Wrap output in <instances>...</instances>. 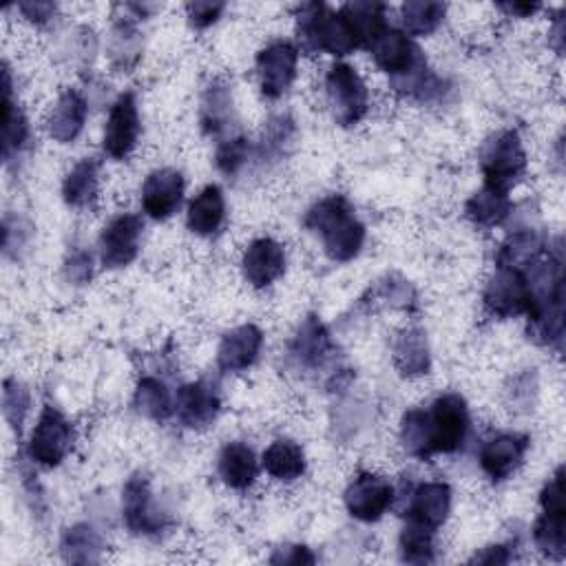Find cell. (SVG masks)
Here are the masks:
<instances>
[{"instance_id": "obj_1", "label": "cell", "mask_w": 566, "mask_h": 566, "mask_svg": "<svg viewBox=\"0 0 566 566\" xmlns=\"http://www.w3.org/2000/svg\"><path fill=\"white\" fill-rule=\"evenodd\" d=\"M306 228L322 235L324 248L333 261L355 259L366 241V226L357 219L355 208L344 195H330L317 202L306 219Z\"/></svg>"}, {"instance_id": "obj_2", "label": "cell", "mask_w": 566, "mask_h": 566, "mask_svg": "<svg viewBox=\"0 0 566 566\" xmlns=\"http://www.w3.org/2000/svg\"><path fill=\"white\" fill-rule=\"evenodd\" d=\"M297 32L306 52H326L330 56H348L359 47L352 30L341 12H330L324 3L300 8Z\"/></svg>"}, {"instance_id": "obj_3", "label": "cell", "mask_w": 566, "mask_h": 566, "mask_svg": "<svg viewBox=\"0 0 566 566\" xmlns=\"http://www.w3.org/2000/svg\"><path fill=\"white\" fill-rule=\"evenodd\" d=\"M480 168L485 186L509 193V188L524 175L526 153L515 131H502L485 142L480 151Z\"/></svg>"}, {"instance_id": "obj_4", "label": "cell", "mask_w": 566, "mask_h": 566, "mask_svg": "<svg viewBox=\"0 0 566 566\" xmlns=\"http://www.w3.org/2000/svg\"><path fill=\"white\" fill-rule=\"evenodd\" d=\"M328 102L333 109V118L341 127L359 124L370 107V94L363 78L350 65H335L326 78Z\"/></svg>"}, {"instance_id": "obj_5", "label": "cell", "mask_w": 566, "mask_h": 566, "mask_svg": "<svg viewBox=\"0 0 566 566\" xmlns=\"http://www.w3.org/2000/svg\"><path fill=\"white\" fill-rule=\"evenodd\" d=\"M434 454L458 451L469 434V407L460 394L438 396L427 410Z\"/></svg>"}, {"instance_id": "obj_6", "label": "cell", "mask_w": 566, "mask_h": 566, "mask_svg": "<svg viewBox=\"0 0 566 566\" xmlns=\"http://www.w3.org/2000/svg\"><path fill=\"white\" fill-rule=\"evenodd\" d=\"M74 447V427L63 412L47 405L30 438V458L43 467H58Z\"/></svg>"}, {"instance_id": "obj_7", "label": "cell", "mask_w": 566, "mask_h": 566, "mask_svg": "<svg viewBox=\"0 0 566 566\" xmlns=\"http://www.w3.org/2000/svg\"><path fill=\"white\" fill-rule=\"evenodd\" d=\"M485 308L489 315L507 319L515 315H526L531 308V286L524 270L509 265H498L496 274L485 289Z\"/></svg>"}, {"instance_id": "obj_8", "label": "cell", "mask_w": 566, "mask_h": 566, "mask_svg": "<svg viewBox=\"0 0 566 566\" xmlns=\"http://www.w3.org/2000/svg\"><path fill=\"white\" fill-rule=\"evenodd\" d=\"M300 50L289 41H276L259 52L257 76L261 94L268 100H276L291 89L297 78Z\"/></svg>"}, {"instance_id": "obj_9", "label": "cell", "mask_w": 566, "mask_h": 566, "mask_svg": "<svg viewBox=\"0 0 566 566\" xmlns=\"http://www.w3.org/2000/svg\"><path fill=\"white\" fill-rule=\"evenodd\" d=\"M394 502L392 485L377 474H359L346 489V507L355 520L377 522Z\"/></svg>"}, {"instance_id": "obj_10", "label": "cell", "mask_w": 566, "mask_h": 566, "mask_svg": "<svg viewBox=\"0 0 566 566\" xmlns=\"http://www.w3.org/2000/svg\"><path fill=\"white\" fill-rule=\"evenodd\" d=\"M142 230H144V224L138 215L127 213L111 219L100 237L102 265L109 270H116L135 261L140 252Z\"/></svg>"}, {"instance_id": "obj_11", "label": "cell", "mask_w": 566, "mask_h": 566, "mask_svg": "<svg viewBox=\"0 0 566 566\" xmlns=\"http://www.w3.org/2000/svg\"><path fill=\"white\" fill-rule=\"evenodd\" d=\"M140 138V113L135 94H122L111 107L107 129H105V151L113 160H127Z\"/></svg>"}, {"instance_id": "obj_12", "label": "cell", "mask_w": 566, "mask_h": 566, "mask_svg": "<svg viewBox=\"0 0 566 566\" xmlns=\"http://www.w3.org/2000/svg\"><path fill=\"white\" fill-rule=\"evenodd\" d=\"M372 58L374 63L392 78L401 80L410 76L414 69L425 65L421 50L412 43V39L399 30H385L372 45Z\"/></svg>"}, {"instance_id": "obj_13", "label": "cell", "mask_w": 566, "mask_h": 566, "mask_svg": "<svg viewBox=\"0 0 566 566\" xmlns=\"http://www.w3.org/2000/svg\"><path fill=\"white\" fill-rule=\"evenodd\" d=\"M122 507H124V522L133 533L157 535L166 529V518L153 504V493L144 476H133L127 482Z\"/></svg>"}, {"instance_id": "obj_14", "label": "cell", "mask_w": 566, "mask_h": 566, "mask_svg": "<svg viewBox=\"0 0 566 566\" xmlns=\"http://www.w3.org/2000/svg\"><path fill=\"white\" fill-rule=\"evenodd\" d=\"M184 199V177L175 168L153 171L142 186V208L149 217L164 221L173 217Z\"/></svg>"}, {"instance_id": "obj_15", "label": "cell", "mask_w": 566, "mask_h": 566, "mask_svg": "<svg viewBox=\"0 0 566 566\" xmlns=\"http://www.w3.org/2000/svg\"><path fill=\"white\" fill-rule=\"evenodd\" d=\"M241 270L252 289H268L286 270V250L270 237L254 239L243 252Z\"/></svg>"}, {"instance_id": "obj_16", "label": "cell", "mask_w": 566, "mask_h": 566, "mask_svg": "<svg viewBox=\"0 0 566 566\" xmlns=\"http://www.w3.org/2000/svg\"><path fill=\"white\" fill-rule=\"evenodd\" d=\"M219 407H221L219 392L208 381L188 383L177 392V401H175L177 418L182 425L191 429H204L213 425L219 414Z\"/></svg>"}, {"instance_id": "obj_17", "label": "cell", "mask_w": 566, "mask_h": 566, "mask_svg": "<svg viewBox=\"0 0 566 566\" xmlns=\"http://www.w3.org/2000/svg\"><path fill=\"white\" fill-rule=\"evenodd\" d=\"M526 449H529V436L500 434L482 447L480 467L493 482H502L522 465Z\"/></svg>"}, {"instance_id": "obj_18", "label": "cell", "mask_w": 566, "mask_h": 566, "mask_svg": "<svg viewBox=\"0 0 566 566\" xmlns=\"http://www.w3.org/2000/svg\"><path fill=\"white\" fill-rule=\"evenodd\" d=\"M263 346V333L248 324L230 330L217 350V366L221 372H241L248 370L261 352Z\"/></svg>"}, {"instance_id": "obj_19", "label": "cell", "mask_w": 566, "mask_h": 566, "mask_svg": "<svg viewBox=\"0 0 566 566\" xmlns=\"http://www.w3.org/2000/svg\"><path fill=\"white\" fill-rule=\"evenodd\" d=\"M451 509V489L447 482H425L421 485L410 502L407 522L438 531Z\"/></svg>"}, {"instance_id": "obj_20", "label": "cell", "mask_w": 566, "mask_h": 566, "mask_svg": "<svg viewBox=\"0 0 566 566\" xmlns=\"http://www.w3.org/2000/svg\"><path fill=\"white\" fill-rule=\"evenodd\" d=\"M333 339H330V333L326 330V326L319 322V317H308L297 337L293 339V346H291V357L302 366V368H308V370H317V368H324L326 361L333 357Z\"/></svg>"}, {"instance_id": "obj_21", "label": "cell", "mask_w": 566, "mask_h": 566, "mask_svg": "<svg viewBox=\"0 0 566 566\" xmlns=\"http://www.w3.org/2000/svg\"><path fill=\"white\" fill-rule=\"evenodd\" d=\"M87 100L76 91V89H67L56 107L52 109L50 118H47V129L50 135L61 142V144H69L74 142L87 122Z\"/></svg>"}, {"instance_id": "obj_22", "label": "cell", "mask_w": 566, "mask_h": 566, "mask_svg": "<svg viewBox=\"0 0 566 566\" xmlns=\"http://www.w3.org/2000/svg\"><path fill=\"white\" fill-rule=\"evenodd\" d=\"M224 219H226V202H224L221 188L215 184L206 186L188 204L186 221H188V228L199 237L215 235L221 228Z\"/></svg>"}, {"instance_id": "obj_23", "label": "cell", "mask_w": 566, "mask_h": 566, "mask_svg": "<svg viewBox=\"0 0 566 566\" xmlns=\"http://www.w3.org/2000/svg\"><path fill=\"white\" fill-rule=\"evenodd\" d=\"M217 469L226 487L243 491L254 482L259 465L254 451L246 443H228L219 454Z\"/></svg>"}, {"instance_id": "obj_24", "label": "cell", "mask_w": 566, "mask_h": 566, "mask_svg": "<svg viewBox=\"0 0 566 566\" xmlns=\"http://www.w3.org/2000/svg\"><path fill=\"white\" fill-rule=\"evenodd\" d=\"M339 12L352 30L359 47H370L388 30L383 3H370V0L363 3V0H357V3L344 6Z\"/></svg>"}, {"instance_id": "obj_25", "label": "cell", "mask_w": 566, "mask_h": 566, "mask_svg": "<svg viewBox=\"0 0 566 566\" xmlns=\"http://www.w3.org/2000/svg\"><path fill=\"white\" fill-rule=\"evenodd\" d=\"M263 469L283 482H293L304 476L306 471V456L304 449L293 440H274L261 456Z\"/></svg>"}, {"instance_id": "obj_26", "label": "cell", "mask_w": 566, "mask_h": 566, "mask_svg": "<svg viewBox=\"0 0 566 566\" xmlns=\"http://www.w3.org/2000/svg\"><path fill=\"white\" fill-rule=\"evenodd\" d=\"M511 208H513V204L509 199V193L491 188V186H482L465 204V215L476 226L493 228V226H500L509 217Z\"/></svg>"}, {"instance_id": "obj_27", "label": "cell", "mask_w": 566, "mask_h": 566, "mask_svg": "<svg viewBox=\"0 0 566 566\" xmlns=\"http://www.w3.org/2000/svg\"><path fill=\"white\" fill-rule=\"evenodd\" d=\"M3 91H6V100H3V157H6V162H10L12 155L19 153L25 146V142L30 138V124H28L25 113L12 100L10 69L3 72Z\"/></svg>"}, {"instance_id": "obj_28", "label": "cell", "mask_w": 566, "mask_h": 566, "mask_svg": "<svg viewBox=\"0 0 566 566\" xmlns=\"http://www.w3.org/2000/svg\"><path fill=\"white\" fill-rule=\"evenodd\" d=\"M98 175L100 164L94 157L78 162L63 184V197L74 208H85L98 197Z\"/></svg>"}, {"instance_id": "obj_29", "label": "cell", "mask_w": 566, "mask_h": 566, "mask_svg": "<svg viewBox=\"0 0 566 566\" xmlns=\"http://www.w3.org/2000/svg\"><path fill=\"white\" fill-rule=\"evenodd\" d=\"M394 361L403 377H423L429 372V348L423 330H405L394 346Z\"/></svg>"}, {"instance_id": "obj_30", "label": "cell", "mask_w": 566, "mask_h": 566, "mask_svg": "<svg viewBox=\"0 0 566 566\" xmlns=\"http://www.w3.org/2000/svg\"><path fill=\"white\" fill-rule=\"evenodd\" d=\"M544 252V241L535 230H518L504 239L498 252V265L524 270L533 265Z\"/></svg>"}, {"instance_id": "obj_31", "label": "cell", "mask_w": 566, "mask_h": 566, "mask_svg": "<svg viewBox=\"0 0 566 566\" xmlns=\"http://www.w3.org/2000/svg\"><path fill=\"white\" fill-rule=\"evenodd\" d=\"M232 118V96L228 85L213 83L202 100V127L208 135H217L228 129Z\"/></svg>"}, {"instance_id": "obj_32", "label": "cell", "mask_w": 566, "mask_h": 566, "mask_svg": "<svg viewBox=\"0 0 566 566\" xmlns=\"http://www.w3.org/2000/svg\"><path fill=\"white\" fill-rule=\"evenodd\" d=\"M535 546L553 559H562L566 553V511H542L533 526Z\"/></svg>"}, {"instance_id": "obj_33", "label": "cell", "mask_w": 566, "mask_h": 566, "mask_svg": "<svg viewBox=\"0 0 566 566\" xmlns=\"http://www.w3.org/2000/svg\"><path fill=\"white\" fill-rule=\"evenodd\" d=\"M135 407L140 414L153 421H166L175 412L171 390L155 377H144L135 390Z\"/></svg>"}, {"instance_id": "obj_34", "label": "cell", "mask_w": 566, "mask_h": 566, "mask_svg": "<svg viewBox=\"0 0 566 566\" xmlns=\"http://www.w3.org/2000/svg\"><path fill=\"white\" fill-rule=\"evenodd\" d=\"M401 443H403V449L414 458L429 460L434 456L427 410L405 412L401 421Z\"/></svg>"}, {"instance_id": "obj_35", "label": "cell", "mask_w": 566, "mask_h": 566, "mask_svg": "<svg viewBox=\"0 0 566 566\" xmlns=\"http://www.w3.org/2000/svg\"><path fill=\"white\" fill-rule=\"evenodd\" d=\"M447 8L443 3H425V0H410L403 6V25L410 36H427L438 30Z\"/></svg>"}, {"instance_id": "obj_36", "label": "cell", "mask_w": 566, "mask_h": 566, "mask_svg": "<svg viewBox=\"0 0 566 566\" xmlns=\"http://www.w3.org/2000/svg\"><path fill=\"white\" fill-rule=\"evenodd\" d=\"M102 551V540L89 524H76L65 533L63 553L67 562H96Z\"/></svg>"}, {"instance_id": "obj_37", "label": "cell", "mask_w": 566, "mask_h": 566, "mask_svg": "<svg viewBox=\"0 0 566 566\" xmlns=\"http://www.w3.org/2000/svg\"><path fill=\"white\" fill-rule=\"evenodd\" d=\"M401 557L410 564L434 562V531L407 522L401 533Z\"/></svg>"}, {"instance_id": "obj_38", "label": "cell", "mask_w": 566, "mask_h": 566, "mask_svg": "<svg viewBox=\"0 0 566 566\" xmlns=\"http://www.w3.org/2000/svg\"><path fill=\"white\" fill-rule=\"evenodd\" d=\"M295 138V122L289 116H279L268 124V131L263 133V142L259 149V157H272L279 160L286 153V146L293 144Z\"/></svg>"}, {"instance_id": "obj_39", "label": "cell", "mask_w": 566, "mask_h": 566, "mask_svg": "<svg viewBox=\"0 0 566 566\" xmlns=\"http://www.w3.org/2000/svg\"><path fill=\"white\" fill-rule=\"evenodd\" d=\"M250 157V142L246 138H232L217 149L215 162L224 175H237Z\"/></svg>"}, {"instance_id": "obj_40", "label": "cell", "mask_w": 566, "mask_h": 566, "mask_svg": "<svg viewBox=\"0 0 566 566\" xmlns=\"http://www.w3.org/2000/svg\"><path fill=\"white\" fill-rule=\"evenodd\" d=\"M3 410H6V418L10 421V425L21 434L25 414L30 410V392H28V388L21 385L19 381H8L6 383V392H3Z\"/></svg>"}, {"instance_id": "obj_41", "label": "cell", "mask_w": 566, "mask_h": 566, "mask_svg": "<svg viewBox=\"0 0 566 566\" xmlns=\"http://www.w3.org/2000/svg\"><path fill=\"white\" fill-rule=\"evenodd\" d=\"M221 12H224V3H188L186 6L188 21L195 30L210 28L213 23H217Z\"/></svg>"}, {"instance_id": "obj_42", "label": "cell", "mask_w": 566, "mask_h": 566, "mask_svg": "<svg viewBox=\"0 0 566 566\" xmlns=\"http://www.w3.org/2000/svg\"><path fill=\"white\" fill-rule=\"evenodd\" d=\"M94 261H91V254L85 252V250H76L69 261H67V279L74 281V283H87L91 279V272H94Z\"/></svg>"}, {"instance_id": "obj_43", "label": "cell", "mask_w": 566, "mask_h": 566, "mask_svg": "<svg viewBox=\"0 0 566 566\" xmlns=\"http://www.w3.org/2000/svg\"><path fill=\"white\" fill-rule=\"evenodd\" d=\"M270 562L272 564H315L317 557L306 546H286V548H279L270 557Z\"/></svg>"}, {"instance_id": "obj_44", "label": "cell", "mask_w": 566, "mask_h": 566, "mask_svg": "<svg viewBox=\"0 0 566 566\" xmlns=\"http://www.w3.org/2000/svg\"><path fill=\"white\" fill-rule=\"evenodd\" d=\"M19 10L25 14L28 21L39 23V25L47 23L56 14V6L54 3H23Z\"/></svg>"}, {"instance_id": "obj_45", "label": "cell", "mask_w": 566, "mask_h": 566, "mask_svg": "<svg viewBox=\"0 0 566 566\" xmlns=\"http://www.w3.org/2000/svg\"><path fill=\"white\" fill-rule=\"evenodd\" d=\"M509 559H511L509 548L502 546V544H496V546H489L482 553H478L471 562H478V564H507Z\"/></svg>"}, {"instance_id": "obj_46", "label": "cell", "mask_w": 566, "mask_h": 566, "mask_svg": "<svg viewBox=\"0 0 566 566\" xmlns=\"http://www.w3.org/2000/svg\"><path fill=\"white\" fill-rule=\"evenodd\" d=\"M498 8L502 12H507L509 17H520V19H526L540 10V6H535V3H502Z\"/></svg>"}]
</instances>
